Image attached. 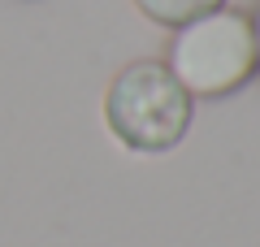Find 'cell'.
I'll use <instances>...</instances> for the list:
<instances>
[{
    "mask_svg": "<svg viewBox=\"0 0 260 247\" xmlns=\"http://www.w3.org/2000/svg\"><path fill=\"white\" fill-rule=\"evenodd\" d=\"M165 65L191 100H221L256 78V30L251 13L221 5L186 22L169 39Z\"/></svg>",
    "mask_w": 260,
    "mask_h": 247,
    "instance_id": "cell-2",
    "label": "cell"
},
{
    "mask_svg": "<svg viewBox=\"0 0 260 247\" xmlns=\"http://www.w3.org/2000/svg\"><path fill=\"white\" fill-rule=\"evenodd\" d=\"M221 5L225 0H135V9H139L148 22L169 26V30L186 26V22H195V18H204V13L221 9Z\"/></svg>",
    "mask_w": 260,
    "mask_h": 247,
    "instance_id": "cell-3",
    "label": "cell"
},
{
    "mask_svg": "<svg viewBox=\"0 0 260 247\" xmlns=\"http://www.w3.org/2000/svg\"><path fill=\"white\" fill-rule=\"evenodd\" d=\"M195 100L182 91V82L169 74L165 61H130L113 74L104 91V126L126 152L160 156L178 147L191 130Z\"/></svg>",
    "mask_w": 260,
    "mask_h": 247,
    "instance_id": "cell-1",
    "label": "cell"
},
{
    "mask_svg": "<svg viewBox=\"0 0 260 247\" xmlns=\"http://www.w3.org/2000/svg\"><path fill=\"white\" fill-rule=\"evenodd\" d=\"M251 30H256V78H260V5L251 13Z\"/></svg>",
    "mask_w": 260,
    "mask_h": 247,
    "instance_id": "cell-4",
    "label": "cell"
}]
</instances>
